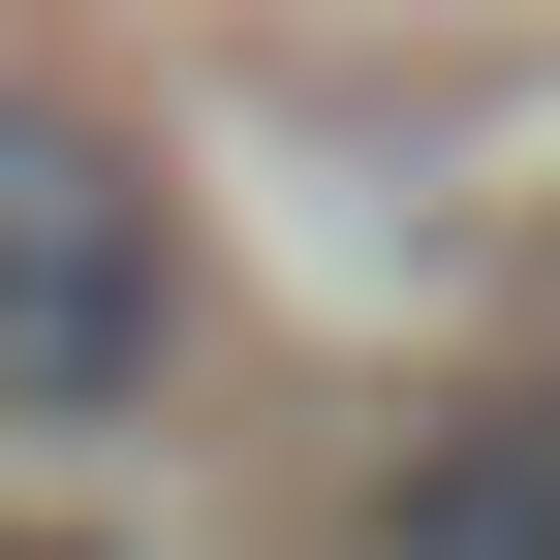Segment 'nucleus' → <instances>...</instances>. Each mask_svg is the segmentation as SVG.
Wrapping results in <instances>:
<instances>
[{
	"label": "nucleus",
	"instance_id": "nucleus-2",
	"mask_svg": "<svg viewBox=\"0 0 560 560\" xmlns=\"http://www.w3.org/2000/svg\"><path fill=\"white\" fill-rule=\"evenodd\" d=\"M374 560H560V405H436L374 467Z\"/></svg>",
	"mask_w": 560,
	"mask_h": 560
},
{
	"label": "nucleus",
	"instance_id": "nucleus-1",
	"mask_svg": "<svg viewBox=\"0 0 560 560\" xmlns=\"http://www.w3.org/2000/svg\"><path fill=\"white\" fill-rule=\"evenodd\" d=\"M187 405V187H156V125H94V94H32L0 62V436H156Z\"/></svg>",
	"mask_w": 560,
	"mask_h": 560
}]
</instances>
